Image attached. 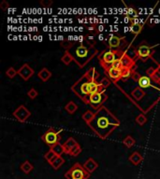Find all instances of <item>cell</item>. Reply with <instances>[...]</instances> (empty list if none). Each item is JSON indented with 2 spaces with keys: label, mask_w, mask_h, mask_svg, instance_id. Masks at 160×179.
<instances>
[{
  "label": "cell",
  "mask_w": 160,
  "mask_h": 179,
  "mask_svg": "<svg viewBox=\"0 0 160 179\" xmlns=\"http://www.w3.org/2000/svg\"><path fill=\"white\" fill-rule=\"evenodd\" d=\"M88 126L99 138L106 139L116 128L120 126V121L103 106L96 112L95 118L88 123Z\"/></svg>",
  "instance_id": "obj_1"
},
{
  "label": "cell",
  "mask_w": 160,
  "mask_h": 179,
  "mask_svg": "<svg viewBox=\"0 0 160 179\" xmlns=\"http://www.w3.org/2000/svg\"><path fill=\"white\" fill-rule=\"evenodd\" d=\"M96 53L97 50H96L94 47L85 46V45L81 44L75 48V51L72 55L74 58V62H76L80 68H82L91 61Z\"/></svg>",
  "instance_id": "obj_2"
},
{
  "label": "cell",
  "mask_w": 160,
  "mask_h": 179,
  "mask_svg": "<svg viewBox=\"0 0 160 179\" xmlns=\"http://www.w3.org/2000/svg\"><path fill=\"white\" fill-rule=\"evenodd\" d=\"M90 82L88 76L86 73L77 81L75 84L72 85L71 90L80 99H82L86 104H89V97H90Z\"/></svg>",
  "instance_id": "obj_3"
},
{
  "label": "cell",
  "mask_w": 160,
  "mask_h": 179,
  "mask_svg": "<svg viewBox=\"0 0 160 179\" xmlns=\"http://www.w3.org/2000/svg\"><path fill=\"white\" fill-rule=\"evenodd\" d=\"M157 46H158V44L154 45V46H150V45H148L145 41H143L136 48L135 55L138 59H140L143 62H146L147 60L152 59L153 54L155 53L154 49Z\"/></svg>",
  "instance_id": "obj_4"
},
{
  "label": "cell",
  "mask_w": 160,
  "mask_h": 179,
  "mask_svg": "<svg viewBox=\"0 0 160 179\" xmlns=\"http://www.w3.org/2000/svg\"><path fill=\"white\" fill-rule=\"evenodd\" d=\"M90 174L87 172L84 167L79 162H76L66 174L65 177L67 179H89Z\"/></svg>",
  "instance_id": "obj_5"
},
{
  "label": "cell",
  "mask_w": 160,
  "mask_h": 179,
  "mask_svg": "<svg viewBox=\"0 0 160 179\" xmlns=\"http://www.w3.org/2000/svg\"><path fill=\"white\" fill-rule=\"evenodd\" d=\"M119 50H109L104 51L98 55V60L100 65L105 69L107 67H110L111 64L118 58Z\"/></svg>",
  "instance_id": "obj_6"
},
{
  "label": "cell",
  "mask_w": 160,
  "mask_h": 179,
  "mask_svg": "<svg viewBox=\"0 0 160 179\" xmlns=\"http://www.w3.org/2000/svg\"><path fill=\"white\" fill-rule=\"evenodd\" d=\"M62 130L60 131H55L53 128H49L44 134H42L41 136V140L44 142L46 145H48L50 146V148L53 146H55L56 144H59V141L61 140V133Z\"/></svg>",
  "instance_id": "obj_7"
},
{
  "label": "cell",
  "mask_w": 160,
  "mask_h": 179,
  "mask_svg": "<svg viewBox=\"0 0 160 179\" xmlns=\"http://www.w3.org/2000/svg\"><path fill=\"white\" fill-rule=\"evenodd\" d=\"M108 99V95L105 93V92H101V93H96L89 97V104L92 107V108L96 109V111L103 107V104L105 101Z\"/></svg>",
  "instance_id": "obj_8"
},
{
  "label": "cell",
  "mask_w": 160,
  "mask_h": 179,
  "mask_svg": "<svg viewBox=\"0 0 160 179\" xmlns=\"http://www.w3.org/2000/svg\"><path fill=\"white\" fill-rule=\"evenodd\" d=\"M126 45L125 38L124 37L111 36L108 40V46L111 50H118L122 51V49Z\"/></svg>",
  "instance_id": "obj_9"
},
{
  "label": "cell",
  "mask_w": 160,
  "mask_h": 179,
  "mask_svg": "<svg viewBox=\"0 0 160 179\" xmlns=\"http://www.w3.org/2000/svg\"><path fill=\"white\" fill-rule=\"evenodd\" d=\"M12 115L15 117V118L20 122H24L26 119L31 116V112L29 111L24 106H20L17 109H15L12 113Z\"/></svg>",
  "instance_id": "obj_10"
},
{
  "label": "cell",
  "mask_w": 160,
  "mask_h": 179,
  "mask_svg": "<svg viewBox=\"0 0 160 179\" xmlns=\"http://www.w3.org/2000/svg\"><path fill=\"white\" fill-rule=\"evenodd\" d=\"M118 58L121 60V62L123 64V67L124 69H131L135 66V61L134 59H132L126 52L120 51L119 50V53H118Z\"/></svg>",
  "instance_id": "obj_11"
},
{
  "label": "cell",
  "mask_w": 160,
  "mask_h": 179,
  "mask_svg": "<svg viewBox=\"0 0 160 179\" xmlns=\"http://www.w3.org/2000/svg\"><path fill=\"white\" fill-rule=\"evenodd\" d=\"M105 72L107 73L108 77L114 82H117L119 81L120 79H122V76H123V70H120V69H116V68H113V67H107L104 69Z\"/></svg>",
  "instance_id": "obj_12"
},
{
  "label": "cell",
  "mask_w": 160,
  "mask_h": 179,
  "mask_svg": "<svg viewBox=\"0 0 160 179\" xmlns=\"http://www.w3.org/2000/svg\"><path fill=\"white\" fill-rule=\"evenodd\" d=\"M34 70L29 66L27 64L23 65L20 69L18 70V75L24 79V80H28L30 78H32V76L34 75Z\"/></svg>",
  "instance_id": "obj_13"
},
{
  "label": "cell",
  "mask_w": 160,
  "mask_h": 179,
  "mask_svg": "<svg viewBox=\"0 0 160 179\" xmlns=\"http://www.w3.org/2000/svg\"><path fill=\"white\" fill-rule=\"evenodd\" d=\"M84 169L88 172L89 174H92L93 172H95L97 168H98V163L92 158H89L88 160H87L84 163L83 165Z\"/></svg>",
  "instance_id": "obj_14"
},
{
  "label": "cell",
  "mask_w": 160,
  "mask_h": 179,
  "mask_svg": "<svg viewBox=\"0 0 160 179\" xmlns=\"http://www.w3.org/2000/svg\"><path fill=\"white\" fill-rule=\"evenodd\" d=\"M105 91H106V89L103 88V86L101 85L100 82L91 80V82H90V95L96 93L105 92Z\"/></svg>",
  "instance_id": "obj_15"
},
{
  "label": "cell",
  "mask_w": 160,
  "mask_h": 179,
  "mask_svg": "<svg viewBox=\"0 0 160 179\" xmlns=\"http://www.w3.org/2000/svg\"><path fill=\"white\" fill-rule=\"evenodd\" d=\"M77 145H79V144H78V142H77L73 137H69V138L63 144L64 148H65V153H66V154H68L71 149L73 148V147H75Z\"/></svg>",
  "instance_id": "obj_16"
},
{
  "label": "cell",
  "mask_w": 160,
  "mask_h": 179,
  "mask_svg": "<svg viewBox=\"0 0 160 179\" xmlns=\"http://www.w3.org/2000/svg\"><path fill=\"white\" fill-rule=\"evenodd\" d=\"M138 84H139V87L141 88V89L148 88L152 84V79L148 76H141L140 79L138 81Z\"/></svg>",
  "instance_id": "obj_17"
},
{
  "label": "cell",
  "mask_w": 160,
  "mask_h": 179,
  "mask_svg": "<svg viewBox=\"0 0 160 179\" xmlns=\"http://www.w3.org/2000/svg\"><path fill=\"white\" fill-rule=\"evenodd\" d=\"M38 78L43 81V82H46V81H48L50 79H51V77H52V73L47 69V68H42L39 72H38Z\"/></svg>",
  "instance_id": "obj_18"
},
{
  "label": "cell",
  "mask_w": 160,
  "mask_h": 179,
  "mask_svg": "<svg viewBox=\"0 0 160 179\" xmlns=\"http://www.w3.org/2000/svg\"><path fill=\"white\" fill-rule=\"evenodd\" d=\"M131 96L136 100V101H140V100H141L143 97H144V95H145V93H144V91L141 89V88H140V87H136L133 91L131 92Z\"/></svg>",
  "instance_id": "obj_19"
},
{
  "label": "cell",
  "mask_w": 160,
  "mask_h": 179,
  "mask_svg": "<svg viewBox=\"0 0 160 179\" xmlns=\"http://www.w3.org/2000/svg\"><path fill=\"white\" fill-rule=\"evenodd\" d=\"M128 160L132 164H134V165H139V164L142 161L143 157L138 151H135L134 153H132L131 155H130Z\"/></svg>",
  "instance_id": "obj_20"
},
{
  "label": "cell",
  "mask_w": 160,
  "mask_h": 179,
  "mask_svg": "<svg viewBox=\"0 0 160 179\" xmlns=\"http://www.w3.org/2000/svg\"><path fill=\"white\" fill-rule=\"evenodd\" d=\"M20 169L21 171L25 174H30L33 169H34V166H33V164L30 162V161H28V160H25L24 162H23L21 164V166H20Z\"/></svg>",
  "instance_id": "obj_21"
},
{
  "label": "cell",
  "mask_w": 160,
  "mask_h": 179,
  "mask_svg": "<svg viewBox=\"0 0 160 179\" xmlns=\"http://www.w3.org/2000/svg\"><path fill=\"white\" fill-rule=\"evenodd\" d=\"M130 32H131L132 34L134 35H139L142 30H143V25L140 23H132L131 25H130Z\"/></svg>",
  "instance_id": "obj_22"
},
{
  "label": "cell",
  "mask_w": 160,
  "mask_h": 179,
  "mask_svg": "<svg viewBox=\"0 0 160 179\" xmlns=\"http://www.w3.org/2000/svg\"><path fill=\"white\" fill-rule=\"evenodd\" d=\"M86 75L88 76L89 79L92 81H97V79L99 77V73L96 70L95 67H91L88 71L86 72Z\"/></svg>",
  "instance_id": "obj_23"
},
{
  "label": "cell",
  "mask_w": 160,
  "mask_h": 179,
  "mask_svg": "<svg viewBox=\"0 0 160 179\" xmlns=\"http://www.w3.org/2000/svg\"><path fill=\"white\" fill-rule=\"evenodd\" d=\"M64 162H65V160H64L61 156H57V157L55 158V160L50 164V165H51L54 170H57V169H59V168L63 165Z\"/></svg>",
  "instance_id": "obj_24"
},
{
  "label": "cell",
  "mask_w": 160,
  "mask_h": 179,
  "mask_svg": "<svg viewBox=\"0 0 160 179\" xmlns=\"http://www.w3.org/2000/svg\"><path fill=\"white\" fill-rule=\"evenodd\" d=\"M78 109V106L73 102V101H70L68 102L66 106H65V110L69 113V114H74Z\"/></svg>",
  "instance_id": "obj_25"
},
{
  "label": "cell",
  "mask_w": 160,
  "mask_h": 179,
  "mask_svg": "<svg viewBox=\"0 0 160 179\" xmlns=\"http://www.w3.org/2000/svg\"><path fill=\"white\" fill-rule=\"evenodd\" d=\"M61 61L66 65H68L71 62L74 61V58H73V55H72L68 51H66L64 55L62 56L61 58Z\"/></svg>",
  "instance_id": "obj_26"
},
{
  "label": "cell",
  "mask_w": 160,
  "mask_h": 179,
  "mask_svg": "<svg viewBox=\"0 0 160 179\" xmlns=\"http://www.w3.org/2000/svg\"><path fill=\"white\" fill-rule=\"evenodd\" d=\"M50 149H52V150L57 155V156H62V154L65 153V148H64V146L61 145L60 143L59 144H56L55 146H52Z\"/></svg>",
  "instance_id": "obj_27"
},
{
  "label": "cell",
  "mask_w": 160,
  "mask_h": 179,
  "mask_svg": "<svg viewBox=\"0 0 160 179\" xmlns=\"http://www.w3.org/2000/svg\"><path fill=\"white\" fill-rule=\"evenodd\" d=\"M95 115H96V113H94V112H92V111H90V110H87L86 112H84V114L82 115V119L83 121L88 124L89 122H91L92 121H93V118H95Z\"/></svg>",
  "instance_id": "obj_28"
},
{
  "label": "cell",
  "mask_w": 160,
  "mask_h": 179,
  "mask_svg": "<svg viewBox=\"0 0 160 179\" xmlns=\"http://www.w3.org/2000/svg\"><path fill=\"white\" fill-rule=\"evenodd\" d=\"M61 46L64 48V49H66V51H68V50H70L72 47L74 46V43H73V41H71L70 39H68V38H64L62 41H61Z\"/></svg>",
  "instance_id": "obj_29"
},
{
  "label": "cell",
  "mask_w": 160,
  "mask_h": 179,
  "mask_svg": "<svg viewBox=\"0 0 160 179\" xmlns=\"http://www.w3.org/2000/svg\"><path fill=\"white\" fill-rule=\"evenodd\" d=\"M154 82H155L156 84L160 85V65H158L157 68H155V73L153 74V76L150 78Z\"/></svg>",
  "instance_id": "obj_30"
},
{
  "label": "cell",
  "mask_w": 160,
  "mask_h": 179,
  "mask_svg": "<svg viewBox=\"0 0 160 179\" xmlns=\"http://www.w3.org/2000/svg\"><path fill=\"white\" fill-rule=\"evenodd\" d=\"M135 143H136L135 139H134L132 136H130V135L126 136V137L123 140V144H124V145H125L127 148L132 147V146L135 145Z\"/></svg>",
  "instance_id": "obj_31"
},
{
  "label": "cell",
  "mask_w": 160,
  "mask_h": 179,
  "mask_svg": "<svg viewBox=\"0 0 160 179\" xmlns=\"http://www.w3.org/2000/svg\"><path fill=\"white\" fill-rule=\"evenodd\" d=\"M57 157V155L52 150V149H50V150L48 151V152H46L45 153V155H44V159L51 164L54 160H55V158Z\"/></svg>",
  "instance_id": "obj_32"
},
{
  "label": "cell",
  "mask_w": 160,
  "mask_h": 179,
  "mask_svg": "<svg viewBox=\"0 0 160 179\" xmlns=\"http://www.w3.org/2000/svg\"><path fill=\"white\" fill-rule=\"evenodd\" d=\"M81 152H82V147H81L80 145H77L75 147H73V148H72L71 150L69 151L68 155H70V156H72V157H77V156H79V155L81 154Z\"/></svg>",
  "instance_id": "obj_33"
},
{
  "label": "cell",
  "mask_w": 160,
  "mask_h": 179,
  "mask_svg": "<svg viewBox=\"0 0 160 179\" xmlns=\"http://www.w3.org/2000/svg\"><path fill=\"white\" fill-rule=\"evenodd\" d=\"M135 121H136V122H137L139 125L142 126V125H144L145 123H146V121H147V118L145 117V115H143V114H140V115L137 116V118H136Z\"/></svg>",
  "instance_id": "obj_34"
},
{
  "label": "cell",
  "mask_w": 160,
  "mask_h": 179,
  "mask_svg": "<svg viewBox=\"0 0 160 179\" xmlns=\"http://www.w3.org/2000/svg\"><path fill=\"white\" fill-rule=\"evenodd\" d=\"M6 75H7V77L9 78V79H13L14 77L16 76V75H18V71L15 70V68L10 66L9 68H8V70L6 71Z\"/></svg>",
  "instance_id": "obj_35"
},
{
  "label": "cell",
  "mask_w": 160,
  "mask_h": 179,
  "mask_svg": "<svg viewBox=\"0 0 160 179\" xmlns=\"http://www.w3.org/2000/svg\"><path fill=\"white\" fill-rule=\"evenodd\" d=\"M85 41H86L87 45H88L89 47H94L96 42V38L93 35H90V36H87L85 37Z\"/></svg>",
  "instance_id": "obj_36"
},
{
  "label": "cell",
  "mask_w": 160,
  "mask_h": 179,
  "mask_svg": "<svg viewBox=\"0 0 160 179\" xmlns=\"http://www.w3.org/2000/svg\"><path fill=\"white\" fill-rule=\"evenodd\" d=\"M132 71L131 69H124L123 70V76H122V79L123 80H127L128 79H130L132 77Z\"/></svg>",
  "instance_id": "obj_37"
},
{
  "label": "cell",
  "mask_w": 160,
  "mask_h": 179,
  "mask_svg": "<svg viewBox=\"0 0 160 179\" xmlns=\"http://www.w3.org/2000/svg\"><path fill=\"white\" fill-rule=\"evenodd\" d=\"M111 67H113V68H116V69H120V70H123L124 67H123V64L121 62V60L119 58H117L115 60V61L111 64Z\"/></svg>",
  "instance_id": "obj_38"
},
{
  "label": "cell",
  "mask_w": 160,
  "mask_h": 179,
  "mask_svg": "<svg viewBox=\"0 0 160 179\" xmlns=\"http://www.w3.org/2000/svg\"><path fill=\"white\" fill-rule=\"evenodd\" d=\"M27 95H28V97L30 98V99L34 100V99H35V98L38 95V93L37 90H35L34 88H32V89H30V90H29V91H28Z\"/></svg>",
  "instance_id": "obj_39"
},
{
  "label": "cell",
  "mask_w": 160,
  "mask_h": 179,
  "mask_svg": "<svg viewBox=\"0 0 160 179\" xmlns=\"http://www.w3.org/2000/svg\"><path fill=\"white\" fill-rule=\"evenodd\" d=\"M40 5L44 8H49L53 5V1L52 0H42V1H40Z\"/></svg>",
  "instance_id": "obj_40"
},
{
  "label": "cell",
  "mask_w": 160,
  "mask_h": 179,
  "mask_svg": "<svg viewBox=\"0 0 160 179\" xmlns=\"http://www.w3.org/2000/svg\"><path fill=\"white\" fill-rule=\"evenodd\" d=\"M100 83H101V85L103 86V88L104 89H106L110 84H111V82H110V80L107 79V78H104V79H102V80L100 81Z\"/></svg>",
  "instance_id": "obj_41"
},
{
  "label": "cell",
  "mask_w": 160,
  "mask_h": 179,
  "mask_svg": "<svg viewBox=\"0 0 160 179\" xmlns=\"http://www.w3.org/2000/svg\"><path fill=\"white\" fill-rule=\"evenodd\" d=\"M140 77H141V76H140V75L138 72H136V71H134V70L132 71V77H131V78H132L135 81H137V82H138V81H139V79H140Z\"/></svg>",
  "instance_id": "obj_42"
},
{
  "label": "cell",
  "mask_w": 160,
  "mask_h": 179,
  "mask_svg": "<svg viewBox=\"0 0 160 179\" xmlns=\"http://www.w3.org/2000/svg\"><path fill=\"white\" fill-rule=\"evenodd\" d=\"M127 13H128V15H132V16H138V13H137L136 9H134L133 8H128Z\"/></svg>",
  "instance_id": "obj_43"
},
{
  "label": "cell",
  "mask_w": 160,
  "mask_h": 179,
  "mask_svg": "<svg viewBox=\"0 0 160 179\" xmlns=\"http://www.w3.org/2000/svg\"><path fill=\"white\" fill-rule=\"evenodd\" d=\"M9 7V4L6 1V0H3V1L0 3V8H1L3 10H6Z\"/></svg>",
  "instance_id": "obj_44"
},
{
  "label": "cell",
  "mask_w": 160,
  "mask_h": 179,
  "mask_svg": "<svg viewBox=\"0 0 160 179\" xmlns=\"http://www.w3.org/2000/svg\"><path fill=\"white\" fill-rule=\"evenodd\" d=\"M155 68H153V67L148 68V69L146 70V75H148L149 78H151V77L153 76V74L155 73Z\"/></svg>",
  "instance_id": "obj_45"
},
{
  "label": "cell",
  "mask_w": 160,
  "mask_h": 179,
  "mask_svg": "<svg viewBox=\"0 0 160 179\" xmlns=\"http://www.w3.org/2000/svg\"><path fill=\"white\" fill-rule=\"evenodd\" d=\"M96 25H91V26H89L88 27V31L91 33V34H95V33H96Z\"/></svg>",
  "instance_id": "obj_46"
}]
</instances>
